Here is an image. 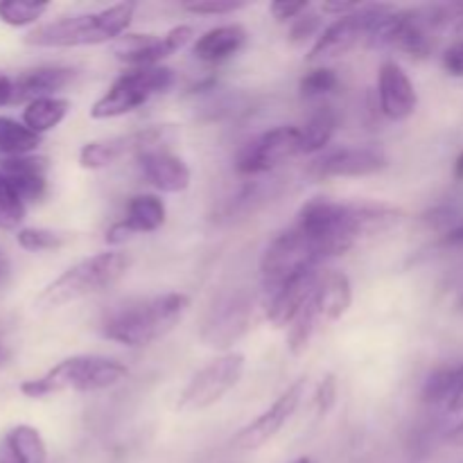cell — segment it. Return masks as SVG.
Listing matches in <instances>:
<instances>
[{
  "mask_svg": "<svg viewBox=\"0 0 463 463\" xmlns=\"http://www.w3.org/2000/svg\"><path fill=\"white\" fill-rule=\"evenodd\" d=\"M401 222L402 213L384 203H342L317 197L303 203L294 226H298L328 260L353 251L366 240L398 229Z\"/></svg>",
  "mask_w": 463,
  "mask_h": 463,
  "instance_id": "obj_1",
  "label": "cell"
},
{
  "mask_svg": "<svg viewBox=\"0 0 463 463\" xmlns=\"http://www.w3.org/2000/svg\"><path fill=\"white\" fill-rule=\"evenodd\" d=\"M190 307V298L184 292L156 294L136 298L109 312L102 321V335L109 342L127 348H143L158 342L179 326Z\"/></svg>",
  "mask_w": 463,
  "mask_h": 463,
  "instance_id": "obj_2",
  "label": "cell"
},
{
  "mask_svg": "<svg viewBox=\"0 0 463 463\" xmlns=\"http://www.w3.org/2000/svg\"><path fill=\"white\" fill-rule=\"evenodd\" d=\"M134 12V3H118L99 12L57 18L34 27L25 36V43L34 48H80V45L109 43L125 34Z\"/></svg>",
  "mask_w": 463,
  "mask_h": 463,
  "instance_id": "obj_3",
  "label": "cell"
},
{
  "mask_svg": "<svg viewBox=\"0 0 463 463\" xmlns=\"http://www.w3.org/2000/svg\"><path fill=\"white\" fill-rule=\"evenodd\" d=\"M131 269V258L125 251H102L95 256L84 258L68 267L63 274L50 285H45L43 292L36 297L39 310H54V307L68 306V303L81 301L93 294L107 292L113 285L120 283Z\"/></svg>",
  "mask_w": 463,
  "mask_h": 463,
  "instance_id": "obj_4",
  "label": "cell"
},
{
  "mask_svg": "<svg viewBox=\"0 0 463 463\" xmlns=\"http://www.w3.org/2000/svg\"><path fill=\"white\" fill-rule=\"evenodd\" d=\"M129 375L122 362L102 355H72L54 364L41 378L25 380L21 393L27 398H45L54 393H93L120 384Z\"/></svg>",
  "mask_w": 463,
  "mask_h": 463,
  "instance_id": "obj_5",
  "label": "cell"
},
{
  "mask_svg": "<svg viewBox=\"0 0 463 463\" xmlns=\"http://www.w3.org/2000/svg\"><path fill=\"white\" fill-rule=\"evenodd\" d=\"M176 75L172 68H129L99 95L90 107L93 120H111V118L127 116L143 104H147L154 95H161L175 86Z\"/></svg>",
  "mask_w": 463,
  "mask_h": 463,
  "instance_id": "obj_6",
  "label": "cell"
},
{
  "mask_svg": "<svg viewBox=\"0 0 463 463\" xmlns=\"http://www.w3.org/2000/svg\"><path fill=\"white\" fill-rule=\"evenodd\" d=\"M181 138L176 125H152L145 129L129 131V134L113 136L104 140H90L80 149V165L84 170H102L116 165L122 158H136L152 152L172 149V145Z\"/></svg>",
  "mask_w": 463,
  "mask_h": 463,
  "instance_id": "obj_7",
  "label": "cell"
},
{
  "mask_svg": "<svg viewBox=\"0 0 463 463\" xmlns=\"http://www.w3.org/2000/svg\"><path fill=\"white\" fill-rule=\"evenodd\" d=\"M324 260L326 258L321 249L298 226H292V229L276 235L269 242V247L265 249V253H262V283H265L267 289L274 292L285 280L301 274V271L317 269Z\"/></svg>",
  "mask_w": 463,
  "mask_h": 463,
  "instance_id": "obj_8",
  "label": "cell"
},
{
  "mask_svg": "<svg viewBox=\"0 0 463 463\" xmlns=\"http://www.w3.org/2000/svg\"><path fill=\"white\" fill-rule=\"evenodd\" d=\"M393 12H396L393 5H362L357 12L337 18L328 27H324L319 39L315 41V45L307 52V61L324 66V61L344 57L362 39H369L371 32Z\"/></svg>",
  "mask_w": 463,
  "mask_h": 463,
  "instance_id": "obj_9",
  "label": "cell"
},
{
  "mask_svg": "<svg viewBox=\"0 0 463 463\" xmlns=\"http://www.w3.org/2000/svg\"><path fill=\"white\" fill-rule=\"evenodd\" d=\"M244 375V355L242 353H224L217 360L208 362L202 371L193 375L185 389L181 392L179 407L181 411H202L217 405L229 392L238 387Z\"/></svg>",
  "mask_w": 463,
  "mask_h": 463,
  "instance_id": "obj_10",
  "label": "cell"
},
{
  "mask_svg": "<svg viewBox=\"0 0 463 463\" xmlns=\"http://www.w3.org/2000/svg\"><path fill=\"white\" fill-rule=\"evenodd\" d=\"M301 154V127H274L242 145L235 156V170L244 176L267 175Z\"/></svg>",
  "mask_w": 463,
  "mask_h": 463,
  "instance_id": "obj_11",
  "label": "cell"
},
{
  "mask_svg": "<svg viewBox=\"0 0 463 463\" xmlns=\"http://www.w3.org/2000/svg\"><path fill=\"white\" fill-rule=\"evenodd\" d=\"M253 317H256V297L238 289L211 307L199 337L208 348L226 351L251 330Z\"/></svg>",
  "mask_w": 463,
  "mask_h": 463,
  "instance_id": "obj_12",
  "label": "cell"
},
{
  "mask_svg": "<svg viewBox=\"0 0 463 463\" xmlns=\"http://www.w3.org/2000/svg\"><path fill=\"white\" fill-rule=\"evenodd\" d=\"M307 392V380L301 378L297 380L294 384H289L274 402L271 407H267L258 419H253L251 423L244 425L238 434L233 437L231 446L233 450L238 452H253V450H260L262 446L271 441L280 430L285 428L289 419L297 414L298 405L303 402Z\"/></svg>",
  "mask_w": 463,
  "mask_h": 463,
  "instance_id": "obj_13",
  "label": "cell"
},
{
  "mask_svg": "<svg viewBox=\"0 0 463 463\" xmlns=\"http://www.w3.org/2000/svg\"><path fill=\"white\" fill-rule=\"evenodd\" d=\"M193 36L190 25H176L165 34H122L113 43V54L129 68H156L185 48Z\"/></svg>",
  "mask_w": 463,
  "mask_h": 463,
  "instance_id": "obj_14",
  "label": "cell"
},
{
  "mask_svg": "<svg viewBox=\"0 0 463 463\" xmlns=\"http://www.w3.org/2000/svg\"><path fill=\"white\" fill-rule=\"evenodd\" d=\"M389 165L387 154L373 145L339 147L310 163L307 175L315 179H339V176H371Z\"/></svg>",
  "mask_w": 463,
  "mask_h": 463,
  "instance_id": "obj_15",
  "label": "cell"
},
{
  "mask_svg": "<svg viewBox=\"0 0 463 463\" xmlns=\"http://www.w3.org/2000/svg\"><path fill=\"white\" fill-rule=\"evenodd\" d=\"M378 98L380 111L387 120L402 122L414 116L419 107V93L414 81L396 61H384L378 75Z\"/></svg>",
  "mask_w": 463,
  "mask_h": 463,
  "instance_id": "obj_16",
  "label": "cell"
},
{
  "mask_svg": "<svg viewBox=\"0 0 463 463\" xmlns=\"http://www.w3.org/2000/svg\"><path fill=\"white\" fill-rule=\"evenodd\" d=\"M165 203L156 194H136L127 203L125 217L107 231V244L118 247L138 233H154L165 224Z\"/></svg>",
  "mask_w": 463,
  "mask_h": 463,
  "instance_id": "obj_17",
  "label": "cell"
},
{
  "mask_svg": "<svg viewBox=\"0 0 463 463\" xmlns=\"http://www.w3.org/2000/svg\"><path fill=\"white\" fill-rule=\"evenodd\" d=\"M319 276L321 274L317 269L301 271V274L292 276L279 289L271 292V301L267 306V319L274 328H288V326L294 324V319L301 315L306 303L315 294Z\"/></svg>",
  "mask_w": 463,
  "mask_h": 463,
  "instance_id": "obj_18",
  "label": "cell"
},
{
  "mask_svg": "<svg viewBox=\"0 0 463 463\" xmlns=\"http://www.w3.org/2000/svg\"><path fill=\"white\" fill-rule=\"evenodd\" d=\"M140 172H143L145 181L152 185L158 193L179 194L188 190L190 185V167L185 161L172 149H163V152L145 154L138 158Z\"/></svg>",
  "mask_w": 463,
  "mask_h": 463,
  "instance_id": "obj_19",
  "label": "cell"
},
{
  "mask_svg": "<svg viewBox=\"0 0 463 463\" xmlns=\"http://www.w3.org/2000/svg\"><path fill=\"white\" fill-rule=\"evenodd\" d=\"M48 158L45 156H12L0 163V172L12 181L23 202H39L48 193Z\"/></svg>",
  "mask_w": 463,
  "mask_h": 463,
  "instance_id": "obj_20",
  "label": "cell"
},
{
  "mask_svg": "<svg viewBox=\"0 0 463 463\" xmlns=\"http://www.w3.org/2000/svg\"><path fill=\"white\" fill-rule=\"evenodd\" d=\"M353 303V285L351 279L342 271H326L319 276L315 294L310 298V306L315 307L321 326L333 324L342 319Z\"/></svg>",
  "mask_w": 463,
  "mask_h": 463,
  "instance_id": "obj_21",
  "label": "cell"
},
{
  "mask_svg": "<svg viewBox=\"0 0 463 463\" xmlns=\"http://www.w3.org/2000/svg\"><path fill=\"white\" fill-rule=\"evenodd\" d=\"M77 71L63 66H41L21 72L14 80V102H27L39 98H54L75 81Z\"/></svg>",
  "mask_w": 463,
  "mask_h": 463,
  "instance_id": "obj_22",
  "label": "cell"
},
{
  "mask_svg": "<svg viewBox=\"0 0 463 463\" xmlns=\"http://www.w3.org/2000/svg\"><path fill=\"white\" fill-rule=\"evenodd\" d=\"M247 30L242 25H238V23L213 27V30L203 32L194 41L193 54L203 63L229 61L231 57H235L247 45Z\"/></svg>",
  "mask_w": 463,
  "mask_h": 463,
  "instance_id": "obj_23",
  "label": "cell"
},
{
  "mask_svg": "<svg viewBox=\"0 0 463 463\" xmlns=\"http://www.w3.org/2000/svg\"><path fill=\"white\" fill-rule=\"evenodd\" d=\"M45 441L32 425H16L0 439V463H45Z\"/></svg>",
  "mask_w": 463,
  "mask_h": 463,
  "instance_id": "obj_24",
  "label": "cell"
},
{
  "mask_svg": "<svg viewBox=\"0 0 463 463\" xmlns=\"http://www.w3.org/2000/svg\"><path fill=\"white\" fill-rule=\"evenodd\" d=\"M339 116L333 107L324 104L317 109L306 125L301 127V154H319L333 140L335 131H337Z\"/></svg>",
  "mask_w": 463,
  "mask_h": 463,
  "instance_id": "obj_25",
  "label": "cell"
},
{
  "mask_svg": "<svg viewBox=\"0 0 463 463\" xmlns=\"http://www.w3.org/2000/svg\"><path fill=\"white\" fill-rule=\"evenodd\" d=\"M68 111H71V102L63 98H57V95L54 98L32 99L30 104H25V111H23V125L41 136L61 125Z\"/></svg>",
  "mask_w": 463,
  "mask_h": 463,
  "instance_id": "obj_26",
  "label": "cell"
},
{
  "mask_svg": "<svg viewBox=\"0 0 463 463\" xmlns=\"http://www.w3.org/2000/svg\"><path fill=\"white\" fill-rule=\"evenodd\" d=\"M41 145V136L27 129L23 122L14 118L0 116V154L7 158L27 156Z\"/></svg>",
  "mask_w": 463,
  "mask_h": 463,
  "instance_id": "obj_27",
  "label": "cell"
},
{
  "mask_svg": "<svg viewBox=\"0 0 463 463\" xmlns=\"http://www.w3.org/2000/svg\"><path fill=\"white\" fill-rule=\"evenodd\" d=\"M25 220V202L12 181L0 172V231H14Z\"/></svg>",
  "mask_w": 463,
  "mask_h": 463,
  "instance_id": "obj_28",
  "label": "cell"
},
{
  "mask_svg": "<svg viewBox=\"0 0 463 463\" xmlns=\"http://www.w3.org/2000/svg\"><path fill=\"white\" fill-rule=\"evenodd\" d=\"M321 321L319 317H317L315 307L310 306V301L306 303V307L301 310V315L294 319V324L289 326V335H288V348L292 355H303V353L307 351V346H310L312 337H315V333L319 330Z\"/></svg>",
  "mask_w": 463,
  "mask_h": 463,
  "instance_id": "obj_29",
  "label": "cell"
},
{
  "mask_svg": "<svg viewBox=\"0 0 463 463\" xmlns=\"http://www.w3.org/2000/svg\"><path fill=\"white\" fill-rule=\"evenodd\" d=\"M50 9L48 3L32 0H0V21L12 27H25L39 21Z\"/></svg>",
  "mask_w": 463,
  "mask_h": 463,
  "instance_id": "obj_30",
  "label": "cell"
},
{
  "mask_svg": "<svg viewBox=\"0 0 463 463\" xmlns=\"http://www.w3.org/2000/svg\"><path fill=\"white\" fill-rule=\"evenodd\" d=\"M337 86H339V77L333 68L317 66L301 77V81H298V93H301V98L306 99H317L333 93V90H337Z\"/></svg>",
  "mask_w": 463,
  "mask_h": 463,
  "instance_id": "obj_31",
  "label": "cell"
},
{
  "mask_svg": "<svg viewBox=\"0 0 463 463\" xmlns=\"http://www.w3.org/2000/svg\"><path fill=\"white\" fill-rule=\"evenodd\" d=\"M18 247L25 251H54L63 247L66 238L61 233H54L50 229H21L16 235Z\"/></svg>",
  "mask_w": 463,
  "mask_h": 463,
  "instance_id": "obj_32",
  "label": "cell"
},
{
  "mask_svg": "<svg viewBox=\"0 0 463 463\" xmlns=\"http://www.w3.org/2000/svg\"><path fill=\"white\" fill-rule=\"evenodd\" d=\"M452 369L455 366H441V369L432 371L430 378L423 384V402L432 407H443L448 401L452 384Z\"/></svg>",
  "mask_w": 463,
  "mask_h": 463,
  "instance_id": "obj_33",
  "label": "cell"
},
{
  "mask_svg": "<svg viewBox=\"0 0 463 463\" xmlns=\"http://www.w3.org/2000/svg\"><path fill=\"white\" fill-rule=\"evenodd\" d=\"M321 32H324V18L317 12H310V9H307V12L301 14L297 21H292V27H289V41L301 45L306 43L307 39H312V36L319 39Z\"/></svg>",
  "mask_w": 463,
  "mask_h": 463,
  "instance_id": "obj_34",
  "label": "cell"
},
{
  "mask_svg": "<svg viewBox=\"0 0 463 463\" xmlns=\"http://www.w3.org/2000/svg\"><path fill=\"white\" fill-rule=\"evenodd\" d=\"M247 3H235V0H197V3H185L184 9L197 16H226L242 9Z\"/></svg>",
  "mask_w": 463,
  "mask_h": 463,
  "instance_id": "obj_35",
  "label": "cell"
},
{
  "mask_svg": "<svg viewBox=\"0 0 463 463\" xmlns=\"http://www.w3.org/2000/svg\"><path fill=\"white\" fill-rule=\"evenodd\" d=\"M335 401H337V380L335 375H326L319 383V389L315 393V407L321 416L328 414L333 410Z\"/></svg>",
  "mask_w": 463,
  "mask_h": 463,
  "instance_id": "obj_36",
  "label": "cell"
},
{
  "mask_svg": "<svg viewBox=\"0 0 463 463\" xmlns=\"http://www.w3.org/2000/svg\"><path fill=\"white\" fill-rule=\"evenodd\" d=\"M443 410L448 414H461L463 411V362L452 369V384L450 393H448V401L443 405Z\"/></svg>",
  "mask_w": 463,
  "mask_h": 463,
  "instance_id": "obj_37",
  "label": "cell"
},
{
  "mask_svg": "<svg viewBox=\"0 0 463 463\" xmlns=\"http://www.w3.org/2000/svg\"><path fill=\"white\" fill-rule=\"evenodd\" d=\"M271 16L279 23H292L297 21L301 14H306L310 9V3L307 0H301V3H288V0H279V3H271Z\"/></svg>",
  "mask_w": 463,
  "mask_h": 463,
  "instance_id": "obj_38",
  "label": "cell"
},
{
  "mask_svg": "<svg viewBox=\"0 0 463 463\" xmlns=\"http://www.w3.org/2000/svg\"><path fill=\"white\" fill-rule=\"evenodd\" d=\"M443 68L448 75L463 77V41H457L443 52Z\"/></svg>",
  "mask_w": 463,
  "mask_h": 463,
  "instance_id": "obj_39",
  "label": "cell"
},
{
  "mask_svg": "<svg viewBox=\"0 0 463 463\" xmlns=\"http://www.w3.org/2000/svg\"><path fill=\"white\" fill-rule=\"evenodd\" d=\"M360 7H362L360 3H324L321 5V12L335 14L337 18H342V16H348V14L357 12Z\"/></svg>",
  "mask_w": 463,
  "mask_h": 463,
  "instance_id": "obj_40",
  "label": "cell"
},
{
  "mask_svg": "<svg viewBox=\"0 0 463 463\" xmlns=\"http://www.w3.org/2000/svg\"><path fill=\"white\" fill-rule=\"evenodd\" d=\"M439 244L441 247H463V220L457 222L450 231H446L441 240H439Z\"/></svg>",
  "mask_w": 463,
  "mask_h": 463,
  "instance_id": "obj_41",
  "label": "cell"
},
{
  "mask_svg": "<svg viewBox=\"0 0 463 463\" xmlns=\"http://www.w3.org/2000/svg\"><path fill=\"white\" fill-rule=\"evenodd\" d=\"M14 104V80L0 72V107Z\"/></svg>",
  "mask_w": 463,
  "mask_h": 463,
  "instance_id": "obj_42",
  "label": "cell"
},
{
  "mask_svg": "<svg viewBox=\"0 0 463 463\" xmlns=\"http://www.w3.org/2000/svg\"><path fill=\"white\" fill-rule=\"evenodd\" d=\"M450 443H452V446L463 448V420L450 432Z\"/></svg>",
  "mask_w": 463,
  "mask_h": 463,
  "instance_id": "obj_43",
  "label": "cell"
},
{
  "mask_svg": "<svg viewBox=\"0 0 463 463\" xmlns=\"http://www.w3.org/2000/svg\"><path fill=\"white\" fill-rule=\"evenodd\" d=\"M9 276V260L3 251H0V283Z\"/></svg>",
  "mask_w": 463,
  "mask_h": 463,
  "instance_id": "obj_44",
  "label": "cell"
},
{
  "mask_svg": "<svg viewBox=\"0 0 463 463\" xmlns=\"http://www.w3.org/2000/svg\"><path fill=\"white\" fill-rule=\"evenodd\" d=\"M455 179L463 181V152L457 156V161H455Z\"/></svg>",
  "mask_w": 463,
  "mask_h": 463,
  "instance_id": "obj_45",
  "label": "cell"
},
{
  "mask_svg": "<svg viewBox=\"0 0 463 463\" xmlns=\"http://www.w3.org/2000/svg\"><path fill=\"white\" fill-rule=\"evenodd\" d=\"M292 463H312V461L307 459V457H301V459H294Z\"/></svg>",
  "mask_w": 463,
  "mask_h": 463,
  "instance_id": "obj_46",
  "label": "cell"
},
{
  "mask_svg": "<svg viewBox=\"0 0 463 463\" xmlns=\"http://www.w3.org/2000/svg\"><path fill=\"white\" fill-rule=\"evenodd\" d=\"M459 307H461V312H463V297H461V303H459Z\"/></svg>",
  "mask_w": 463,
  "mask_h": 463,
  "instance_id": "obj_47",
  "label": "cell"
}]
</instances>
